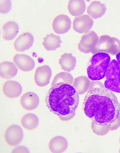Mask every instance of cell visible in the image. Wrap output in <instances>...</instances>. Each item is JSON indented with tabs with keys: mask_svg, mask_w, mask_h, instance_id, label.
Returning a JSON list of instances; mask_svg holds the SVG:
<instances>
[{
	"mask_svg": "<svg viewBox=\"0 0 120 153\" xmlns=\"http://www.w3.org/2000/svg\"><path fill=\"white\" fill-rule=\"evenodd\" d=\"M86 5L83 0H71L68 4V10L72 16L79 17L84 13L86 10Z\"/></svg>",
	"mask_w": 120,
	"mask_h": 153,
	"instance_id": "cell-21",
	"label": "cell"
},
{
	"mask_svg": "<svg viewBox=\"0 0 120 153\" xmlns=\"http://www.w3.org/2000/svg\"><path fill=\"white\" fill-rule=\"evenodd\" d=\"M120 51V40L116 38L105 35L99 38L97 43L92 53L95 54L99 52H102L116 55Z\"/></svg>",
	"mask_w": 120,
	"mask_h": 153,
	"instance_id": "cell-4",
	"label": "cell"
},
{
	"mask_svg": "<svg viewBox=\"0 0 120 153\" xmlns=\"http://www.w3.org/2000/svg\"><path fill=\"white\" fill-rule=\"evenodd\" d=\"M94 22L88 15L76 17L73 22V28L75 31L80 34L89 33L93 25Z\"/></svg>",
	"mask_w": 120,
	"mask_h": 153,
	"instance_id": "cell-9",
	"label": "cell"
},
{
	"mask_svg": "<svg viewBox=\"0 0 120 153\" xmlns=\"http://www.w3.org/2000/svg\"><path fill=\"white\" fill-rule=\"evenodd\" d=\"M59 63L62 69L66 72H70L75 69L76 66V57L72 53H64L59 59Z\"/></svg>",
	"mask_w": 120,
	"mask_h": 153,
	"instance_id": "cell-20",
	"label": "cell"
},
{
	"mask_svg": "<svg viewBox=\"0 0 120 153\" xmlns=\"http://www.w3.org/2000/svg\"><path fill=\"white\" fill-rule=\"evenodd\" d=\"M52 72L51 68L45 65L38 67L34 75V81L36 85L40 87H45L50 83Z\"/></svg>",
	"mask_w": 120,
	"mask_h": 153,
	"instance_id": "cell-8",
	"label": "cell"
},
{
	"mask_svg": "<svg viewBox=\"0 0 120 153\" xmlns=\"http://www.w3.org/2000/svg\"><path fill=\"white\" fill-rule=\"evenodd\" d=\"M83 110L86 116L96 124L107 126L120 115V105L112 91L102 87L91 89L85 96Z\"/></svg>",
	"mask_w": 120,
	"mask_h": 153,
	"instance_id": "cell-1",
	"label": "cell"
},
{
	"mask_svg": "<svg viewBox=\"0 0 120 153\" xmlns=\"http://www.w3.org/2000/svg\"><path fill=\"white\" fill-rule=\"evenodd\" d=\"M3 93L8 98L13 99L19 97L22 93L23 88L21 84L17 81L10 80L3 85Z\"/></svg>",
	"mask_w": 120,
	"mask_h": 153,
	"instance_id": "cell-13",
	"label": "cell"
},
{
	"mask_svg": "<svg viewBox=\"0 0 120 153\" xmlns=\"http://www.w3.org/2000/svg\"><path fill=\"white\" fill-rule=\"evenodd\" d=\"M18 68L13 62H4L0 63V75L1 78L9 79L15 77L18 73Z\"/></svg>",
	"mask_w": 120,
	"mask_h": 153,
	"instance_id": "cell-18",
	"label": "cell"
},
{
	"mask_svg": "<svg viewBox=\"0 0 120 153\" xmlns=\"http://www.w3.org/2000/svg\"><path fill=\"white\" fill-rule=\"evenodd\" d=\"M34 38L33 35L26 32L20 35L13 43L14 49L17 52H24L31 48L34 44Z\"/></svg>",
	"mask_w": 120,
	"mask_h": 153,
	"instance_id": "cell-11",
	"label": "cell"
},
{
	"mask_svg": "<svg viewBox=\"0 0 120 153\" xmlns=\"http://www.w3.org/2000/svg\"><path fill=\"white\" fill-rule=\"evenodd\" d=\"M46 106L60 120L68 121L76 116L79 94L73 85L62 83L52 85L46 97Z\"/></svg>",
	"mask_w": 120,
	"mask_h": 153,
	"instance_id": "cell-2",
	"label": "cell"
},
{
	"mask_svg": "<svg viewBox=\"0 0 120 153\" xmlns=\"http://www.w3.org/2000/svg\"><path fill=\"white\" fill-rule=\"evenodd\" d=\"M24 132L18 125H13L8 127L4 134V140L7 145L15 146L22 142Z\"/></svg>",
	"mask_w": 120,
	"mask_h": 153,
	"instance_id": "cell-6",
	"label": "cell"
},
{
	"mask_svg": "<svg viewBox=\"0 0 120 153\" xmlns=\"http://www.w3.org/2000/svg\"><path fill=\"white\" fill-rule=\"evenodd\" d=\"M99 37L95 31H91L83 35L78 44L80 51L85 53H92L96 46Z\"/></svg>",
	"mask_w": 120,
	"mask_h": 153,
	"instance_id": "cell-7",
	"label": "cell"
},
{
	"mask_svg": "<svg viewBox=\"0 0 120 153\" xmlns=\"http://www.w3.org/2000/svg\"><path fill=\"white\" fill-rule=\"evenodd\" d=\"M12 6V2L11 1L1 0L0 1V12L3 14L8 13L10 11Z\"/></svg>",
	"mask_w": 120,
	"mask_h": 153,
	"instance_id": "cell-26",
	"label": "cell"
},
{
	"mask_svg": "<svg viewBox=\"0 0 120 153\" xmlns=\"http://www.w3.org/2000/svg\"><path fill=\"white\" fill-rule=\"evenodd\" d=\"M74 79L73 76L68 72H61L59 73L55 76L52 82V85L55 84L66 83L73 85Z\"/></svg>",
	"mask_w": 120,
	"mask_h": 153,
	"instance_id": "cell-24",
	"label": "cell"
},
{
	"mask_svg": "<svg viewBox=\"0 0 120 153\" xmlns=\"http://www.w3.org/2000/svg\"><path fill=\"white\" fill-rule=\"evenodd\" d=\"M11 153H29V152L28 149L24 146H19L16 147L13 149Z\"/></svg>",
	"mask_w": 120,
	"mask_h": 153,
	"instance_id": "cell-27",
	"label": "cell"
},
{
	"mask_svg": "<svg viewBox=\"0 0 120 153\" xmlns=\"http://www.w3.org/2000/svg\"><path fill=\"white\" fill-rule=\"evenodd\" d=\"M110 61V56L107 53L99 52L94 55L87 69L88 78L92 81L103 79Z\"/></svg>",
	"mask_w": 120,
	"mask_h": 153,
	"instance_id": "cell-3",
	"label": "cell"
},
{
	"mask_svg": "<svg viewBox=\"0 0 120 153\" xmlns=\"http://www.w3.org/2000/svg\"><path fill=\"white\" fill-rule=\"evenodd\" d=\"M120 126V115L119 117L113 122V123L111 124V126L110 128V131H115L118 129V128Z\"/></svg>",
	"mask_w": 120,
	"mask_h": 153,
	"instance_id": "cell-28",
	"label": "cell"
},
{
	"mask_svg": "<svg viewBox=\"0 0 120 153\" xmlns=\"http://www.w3.org/2000/svg\"><path fill=\"white\" fill-rule=\"evenodd\" d=\"M116 58L117 62H118L119 65L120 67V51L119 53L116 55Z\"/></svg>",
	"mask_w": 120,
	"mask_h": 153,
	"instance_id": "cell-29",
	"label": "cell"
},
{
	"mask_svg": "<svg viewBox=\"0 0 120 153\" xmlns=\"http://www.w3.org/2000/svg\"><path fill=\"white\" fill-rule=\"evenodd\" d=\"M73 85L79 95H82L89 91L91 82L88 77L81 76L75 79Z\"/></svg>",
	"mask_w": 120,
	"mask_h": 153,
	"instance_id": "cell-22",
	"label": "cell"
},
{
	"mask_svg": "<svg viewBox=\"0 0 120 153\" xmlns=\"http://www.w3.org/2000/svg\"><path fill=\"white\" fill-rule=\"evenodd\" d=\"M71 25V20L68 16L60 14L55 17L53 20V30L56 34H65L70 30Z\"/></svg>",
	"mask_w": 120,
	"mask_h": 153,
	"instance_id": "cell-10",
	"label": "cell"
},
{
	"mask_svg": "<svg viewBox=\"0 0 120 153\" xmlns=\"http://www.w3.org/2000/svg\"><path fill=\"white\" fill-rule=\"evenodd\" d=\"M105 77V88L114 92L120 93V67L116 59L110 62Z\"/></svg>",
	"mask_w": 120,
	"mask_h": 153,
	"instance_id": "cell-5",
	"label": "cell"
},
{
	"mask_svg": "<svg viewBox=\"0 0 120 153\" xmlns=\"http://www.w3.org/2000/svg\"></svg>",
	"mask_w": 120,
	"mask_h": 153,
	"instance_id": "cell-30",
	"label": "cell"
},
{
	"mask_svg": "<svg viewBox=\"0 0 120 153\" xmlns=\"http://www.w3.org/2000/svg\"><path fill=\"white\" fill-rule=\"evenodd\" d=\"M20 102L21 107L24 110L32 111L38 107L40 98L36 93L33 92H27L21 96Z\"/></svg>",
	"mask_w": 120,
	"mask_h": 153,
	"instance_id": "cell-14",
	"label": "cell"
},
{
	"mask_svg": "<svg viewBox=\"0 0 120 153\" xmlns=\"http://www.w3.org/2000/svg\"><path fill=\"white\" fill-rule=\"evenodd\" d=\"M19 31V27L16 22L13 21L7 22L2 26V38L7 41L13 40L18 34Z\"/></svg>",
	"mask_w": 120,
	"mask_h": 153,
	"instance_id": "cell-15",
	"label": "cell"
},
{
	"mask_svg": "<svg viewBox=\"0 0 120 153\" xmlns=\"http://www.w3.org/2000/svg\"><path fill=\"white\" fill-rule=\"evenodd\" d=\"M107 8L105 4L98 1H94L88 7L87 13L92 18L96 19L105 15Z\"/></svg>",
	"mask_w": 120,
	"mask_h": 153,
	"instance_id": "cell-17",
	"label": "cell"
},
{
	"mask_svg": "<svg viewBox=\"0 0 120 153\" xmlns=\"http://www.w3.org/2000/svg\"><path fill=\"white\" fill-rule=\"evenodd\" d=\"M13 61L16 66L24 72H30L35 67V62L28 55L16 54L13 57Z\"/></svg>",
	"mask_w": 120,
	"mask_h": 153,
	"instance_id": "cell-12",
	"label": "cell"
},
{
	"mask_svg": "<svg viewBox=\"0 0 120 153\" xmlns=\"http://www.w3.org/2000/svg\"><path fill=\"white\" fill-rule=\"evenodd\" d=\"M111 124L107 126H100L92 122L91 128L93 132L99 136H104L107 134L110 130Z\"/></svg>",
	"mask_w": 120,
	"mask_h": 153,
	"instance_id": "cell-25",
	"label": "cell"
},
{
	"mask_svg": "<svg viewBox=\"0 0 120 153\" xmlns=\"http://www.w3.org/2000/svg\"><path fill=\"white\" fill-rule=\"evenodd\" d=\"M49 149L53 153H63L68 147V142L66 138L58 136L52 138L49 144Z\"/></svg>",
	"mask_w": 120,
	"mask_h": 153,
	"instance_id": "cell-16",
	"label": "cell"
},
{
	"mask_svg": "<svg viewBox=\"0 0 120 153\" xmlns=\"http://www.w3.org/2000/svg\"><path fill=\"white\" fill-rule=\"evenodd\" d=\"M62 43L60 36L51 33L44 38L42 44L47 51H54L61 47Z\"/></svg>",
	"mask_w": 120,
	"mask_h": 153,
	"instance_id": "cell-19",
	"label": "cell"
},
{
	"mask_svg": "<svg viewBox=\"0 0 120 153\" xmlns=\"http://www.w3.org/2000/svg\"><path fill=\"white\" fill-rule=\"evenodd\" d=\"M39 120L37 115L32 113H27L24 115L21 119V126L24 129L32 130L38 126Z\"/></svg>",
	"mask_w": 120,
	"mask_h": 153,
	"instance_id": "cell-23",
	"label": "cell"
}]
</instances>
